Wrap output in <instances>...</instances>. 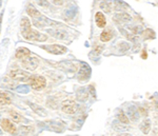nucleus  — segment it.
<instances>
[{
	"mask_svg": "<svg viewBox=\"0 0 158 136\" xmlns=\"http://www.w3.org/2000/svg\"><path fill=\"white\" fill-rule=\"evenodd\" d=\"M147 57H148L147 51H146V50H142V53H141V58H142V59H147Z\"/></svg>",
	"mask_w": 158,
	"mask_h": 136,
	"instance_id": "obj_30",
	"label": "nucleus"
},
{
	"mask_svg": "<svg viewBox=\"0 0 158 136\" xmlns=\"http://www.w3.org/2000/svg\"><path fill=\"white\" fill-rule=\"evenodd\" d=\"M115 19L120 22H129L132 20V17L127 13H117L115 14Z\"/></svg>",
	"mask_w": 158,
	"mask_h": 136,
	"instance_id": "obj_20",
	"label": "nucleus"
},
{
	"mask_svg": "<svg viewBox=\"0 0 158 136\" xmlns=\"http://www.w3.org/2000/svg\"><path fill=\"white\" fill-rule=\"evenodd\" d=\"M27 104H29V107L33 110V112L36 113V114L39 115V116H41V117L48 116V112L45 111L41 106H39V104H34V102H31V101H27Z\"/></svg>",
	"mask_w": 158,
	"mask_h": 136,
	"instance_id": "obj_11",
	"label": "nucleus"
},
{
	"mask_svg": "<svg viewBox=\"0 0 158 136\" xmlns=\"http://www.w3.org/2000/svg\"><path fill=\"white\" fill-rule=\"evenodd\" d=\"M127 113H128V118L129 120L133 122H136L137 120L139 119V112H138V109H137L135 106H130L127 110Z\"/></svg>",
	"mask_w": 158,
	"mask_h": 136,
	"instance_id": "obj_12",
	"label": "nucleus"
},
{
	"mask_svg": "<svg viewBox=\"0 0 158 136\" xmlns=\"http://www.w3.org/2000/svg\"><path fill=\"white\" fill-rule=\"evenodd\" d=\"M138 112L141 113L142 115H148V112L143 109V108H139V109H138Z\"/></svg>",
	"mask_w": 158,
	"mask_h": 136,
	"instance_id": "obj_31",
	"label": "nucleus"
},
{
	"mask_svg": "<svg viewBox=\"0 0 158 136\" xmlns=\"http://www.w3.org/2000/svg\"><path fill=\"white\" fill-rule=\"evenodd\" d=\"M151 127H152V124H151V120L149 118H146L143 119L139 125V129L141 131L143 134H149V132L151 131Z\"/></svg>",
	"mask_w": 158,
	"mask_h": 136,
	"instance_id": "obj_15",
	"label": "nucleus"
},
{
	"mask_svg": "<svg viewBox=\"0 0 158 136\" xmlns=\"http://www.w3.org/2000/svg\"><path fill=\"white\" fill-rule=\"evenodd\" d=\"M90 75H91L90 66H89L88 65H85V63H82V65H81V68H79V72H78L77 78L80 81L88 80V79L90 78Z\"/></svg>",
	"mask_w": 158,
	"mask_h": 136,
	"instance_id": "obj_10",
	"label": "nucleus"
},
{
	"mask_svg": "<svg viewBox=\"0 0 158 136\" xmlns=\"http://www.w3.org/2000/svg\"><path fill=\"white\" fill-rule=\"evenodd\" d=\"M119 136H132V135L131 134H127V133H126V134H120Z\"/></svg>",
	"mask_w": 158,
	"mask_h": 136,
	"instance_id": "obj_33",
	"label": "nucleus"
},
{
	"mask_svg": "<svg viewBox=\"0 0 158 136\" xmlns=\"http://www.w3.org/2000/svg\"><path fill=\"white\" fill-rule=\"evenodd\" d=\"M2 17H3V12L0 14V34H1V24H2Z\"/></svg>",
	"mask_w": 158,
	"mask_h": 136,
	"instance_id": "obj_32",
	"label": "nucleus"
},
{
	"mask_svg": "<svg viewBox=\"0 0 158 136\" xmlns=\"http://www.w3.org/2000/svg\"><path fill=\"white\" fill-rule=\"evenodd\" d=\"M0 127H1L2 130H4L6 132L10 133V134H14L16 132L17 128L13 122H11V120L7 118H3L0 120Z\"/></svg>",
	"mask_w": 158,
	"mask_h": 136,
	"instance_id": "obj_9",
	"label": "nucleus"
},
{
	"mask_svg": "<svg viewBox=\"0 0 158 136\" xmlns=\"http://www.w3.org/2000/svg\"><path fill=\"white\" fill-rule=\"evenodd\" d=\"M61 110L67 114H75L78 111V104L74 100H64L61 104Z\"/></svg>",
	"mask_w": 158,
	"mask_h": 136,
	"instance_id": "obj_8",
	"label": "nucleus"
},
{
	"mask_svg": "<svg viewBox=\"0 0 158 136\" xmlns=\"http://www.w3.org/2000/svg\"><path fill=\"white\" fill-rule=\"evenodd\" d=\"M21 35L24 39L30 41H45L48 39V35L42 34L36 30H33L32 28L27 31H21Z\"/></svg>",
	"mask_w": 158,
	"mask_h": 136,
	"instance_id": "obj_1",
	"label": "nucleus"
},
{
	"mask_svg": "<svg viewBox=\"0 0 158 136\" xmlns=\"http://www.w3.org/2000/svg\"><path fill=\"white\" fill-rule=\"evenodd\" d=\"M32 28V24H31V21L27 17H22L21 21H20V30L21 31H27Z\"/></svg>",
	"mask_w": 158,
	"mask_h": 136,
	"instance_id": "obj_21",
	"label": "nucleus"
},
{
	"mask_svg": "<svg viewBox=\"0 0 158 136\" xmlns=\"http://www.w3.org/2000/svg\"><path fill=\"white\" fill-rule=\"evenodd\" d=\"M25 11H27V15H29L30 17H32L33 19H35V18H38V17L41 16V13L38 11V10L35 9L34 6H27Z\"/></svg>",
	"mask_w": 158,
	"mask_h": 136,
	"instance_id": "obj_19",
	"label": "nucleus"
},
{
	"mask_svg": "<svg viewBox=\"0 0 158 136\" xmlns=\"http://www.w3.org/2000/svg\"><path fill=\"white\" fill-rule=\"evenodd\" d=\"M52 2L55 6H62L63 4V0H52Z\"/></svg>",
	"mask_w": 158,
	"mask_h": 136,
	"instance_id": "obj_29",
	"label": "nucleus"
},
{
	"mask_svg": "<svg viewBox=\"0 0 158 136\" xmlns=\"http://www.w3.org/2000/svg\"><path fill=\"white\" fill-rule=\"evenodd\" d=\"M76 96H77L78 101H85L89 97V91L85 88H80L78 89Z\"/></svg>",
	"mask_w": 158,
	"mask_h": 136,
	"instance_id": "obj_17",
	"label": "nucleus"
},
{
	"mask_svg": "<svg viewBox=\"0 0 158 136\" xmlns=\"http://www.w3.org/2000/svg\"><path fill=\"white\" fill-rule=\"evenodd\" d=\"M10 116H11V119L13 120V121L17 122V124L22 122L24 120L23 116H22V115H20L19 113L16 112V111H11V112H10Z\"/></svg>",
	"mask_w": 158,
	"mask_h": 136,
	"instance_id": "obj_22",
	"label": "nucleus"
},
{
	"mask_svg": "<svg viewBox=\"0 0 158 136\" xmlns=\"http://www.w3.org/2000/svg\"><path fill=\"white\" fill-rule=\"evenodd\" d=\"M100 9L101 10H103L104 12H106V13H110L111 12V7H110V6L108 3H106V2H101L100 3Z\"/></svg>",
	"mask_w": 158,
	"mask_h": 136,
	"instance_id": "obj_28",
	"label": "nucleus"
},
{
	"mask_svg": "<svg viewBox=\"0 0 158 136\" xmlns=\"http://www.w3.org/2000/svg\"><path fill=\"white\" fill-rule=\"evenodd\" d=\"M31 74L27 71L21 70V69H15L10 72L9 77L13 80L16 81H27L30 78Z\"/></svg>",
	"mask_w": 158,
	"mask_h": 136,
	"instance_id": "obj_3",
	"label": "nucleus"
},
{
	"mask_svg": "<svg viewBox=\"0 0 158 136\" xmlns=\"http://www.w3.org/2000/svg\"><path fill=\"white\" fill-rule=\"evenodd\" d=\"M112 37H113V33H112L111 31H103L100 34V40L102 42L109 41V40L112 39Z\"/></svg>",
	"mask_w": 158,
	"mask_h": 136,
	"instance_id": "obj_23",
	"label": "nucleus"
},
{
	"mask_svg": "<svg viewBox=\"0 0 158 136\" xmlns=\"http://www.w3.org/2000/svg\"><path fill=\"white\" fill-rule=\"evenodd\" d=\"M55 68H58L62 71L65 72H75L78 70V66L76 63L72 62V61H61V62H55L52 63Z\"/></svg>",
	"mask_w": 158,
	"mask_h": 136,
	"instance_id": "obj_7",
	"label": "nucleus"
},
{
	"mask_svg": "<svg viewBox=\"0 0 158 136\" xmlns=\"http://www.w3.org/2000/svg\"><path fill=\"white\" fill-rule=\"evenodd\" d=\"M12 99L10 97V95L4 91H0V104L2 106H7V104H11Z\"/></svg>",
	"mask_w": 158,
	"mask_h": 136,
	"instance_id": "obj_18",
	"label": "nucleus"
},
{
	"mask_svg": "<svg viewBox=\"0 0 158 136\" xmlns=\"http://www.w3.org/2000/svg\"><path fill=\"white\" fill-rule=\"evenodd\" d=\"M0 134H2V131L1 130H0Z\"/></svg>",
	"mask_w": 158,
	"mask_h": 136,
	"instance_id": "obj_35",
	"label": "nucleus"
},
{
	"mask_svg": "<svg viewBox=\"0 0 158 136\" xmlns=\"http://www.w3.org/2000/svg\"><path fill=\"white\" fill-rule=\"evenodd\" d=\"M21 66L27 71H34L39 66V59H38V57H36V56H31V57L29 56V57L22 59Z\"/></svg>",
	"mask_w": 158,
	"mask_h": 136,
	"instance_id": "obj_5",
	"label": "nucleus"
},
{
	"mask_svg": "<svg viewBox=\"0 0 158 136\" xmlns=\"http://www.w3.org/2000/svg\"><path fill=\"white\" fill-rule=\"evenodd\" d=\"M117 119H118L119 122H122V124H124V125H127L130 122L128 116H127V115L124 114V112L121 111V110L118 112V114H117Z\"/></svg>",
	"mask_w": 158,
	"mask_h": 136,
	"instance_id": "obj_24",
	"label": "nucleus"
},
{
	"mask_svg": "<svg viewBox=\"0 0 158 136\" xmlns=\"http://www.w3.org/2000/svg\"><path fill=\"white\" fill-rule=\"evenodd\" d=\"M113 129H115L117 131H120V132H122V131H128L129 128L126 127V125H120L118 121H115V122H113Z\"/></svg>",
	"mask_w": 158,
	"mask_h": 136,
	"instance_id": "obj_26",
	"label": "nucleus"
},
{
	"mask_svg": "<svg viewBox=\"0 0 158 136\" xmlns=\"http://www.w3.org/2000/svg\"><path fill=\"white\" fill-rule=\"evenodd\" d=\"M47 32L53 36V37L57 38V39H65L68 37V33L63 30H47Z\"/></svg>",
	"mask_w": 158,
	"mask_h": 136,
	"instance_id": "obj_13",
	"label": "nucleus"
},
{
	"mask_svg": "<svg viewBox=\"0 0 158 136\" xmlns=\"http://www.w3.org/2000/svg\"><path fill=\"white\" fill-rule=\"evenodd\" d=\"M40 48L51 54H54V55H61V54L67 53L68 51L67 48L60 45H41Z\"/></svg>",
	"mask_w": 158,
	"mask_h": 136,
	"instance_id": "obj_6",
	"label": "nucleus"
},
{
	"mask_svg": "<svg viewBox=\"0 0 158 136\" xmlns=\"http://www.w3.org/2000/svg\"><path fill=\"white\" fill-rule=\"evenodd\" d=\"M36 1V3L38 4V6H42V7H50V3L48 0H35Z\"/></svg>",
	"mask_w": 158,
	"mask_h": 136,
	"instance_id": "obj_27",
	"label": "nucleus"
},
{
	"mask_svg": "<svg viewBox=\"0 0 158 136\" xmlns=\"http://www.w3.org/2000/svg\"><path fill=\"white\" fill-rule=\"evenodd\" d=\"M95 20H96V24H97L98 28L103 29V28L106 25V17H104L103 13H101V12L96 13V14H95Z\"/></svg>",
	"mask_w": 158,
	"mask_h": 136,
	"instance_id": "obj_16",
	"label": "nucleus"
},
{
	"mask_svg": "<svg viewBox=\"0 0 158 136\" xmlns=\"http://www.w3.org/2000/svg\"><path fill=\"white\" fill-rule=\"evenodd\" d=\"M1 3H2V0H0V6H1Z\"/></svg>",
	"mask_w": 158,
	"mask_h": 136,
	"instance_id": "obj_34",
	"label": "nucleus"
},
{
	"mask_svg": "<svg viewBox=\"0 0 158 136\" xmlns=\"http://www.w3.org/2000/svg\"><path fill=\"white\" fill-rule=\"evenodd\" d=\"M27 83H30L31 88L36 91H41L47 87V80L41 75H31Z\"/></svg>",
	"mask_w": 158,
	"mask_h": 136,
	"instance_id": "obj_2",
	"label": "nucleus"
},
{
	"mask_svg": "<svg viewBox=\"0 0 158 136\" xmlns=\"http://www.w3.org/2000/svg\"><path fill=\"white\" fill-rule=\"evenodd\" d=\"M33 22H34V25L36 28H45V27H48V25H51V27H60V25H63L62 23H60V22L53 21V20L49 19L48 17L42 16V15L38 18H35Z\"/></svg>",
	"mask_w": 158,
	"mask_h": 136,
	"instance_id": "obj_4",
	"label": "nucleus"
},
{
	"mask_svg": "<svg viewBox=\"0 0 158 136\" xmlns=\"http://www.w3.org/2000/svg\"><path fill=\"white\" fill-rule=\"evenodd\" d=\"M30 55H31V51L27 48H23V47L17 49L16 53H15V57L17 59H24V58L29 57Z\"/></svg>",
	"mask_w": 158,
	"mask_h": 136,
	"instance_id": "obj_14",
	"label": "nucleus"
},
{
	"mask_svg": "<svg viewBox=\"0 0 158 136\" xmlns=\"http://www.w3.org/2000/svg\"><path fill=\"white\" fill-rule=\"evenodd\" d=\"M143 37L146 39H154L156 37V35H155V32L152 29H147L143 32Z\"/></svg>",
	"mask_w": 158,
	"mask_h": 136,
	"instance_id": "obj_25",
	"label": "nucleus"
}]
</instances>
